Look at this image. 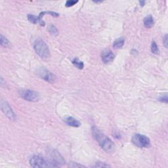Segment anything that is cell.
<instances>
[{
  "mask_svg": "<svg viewBox=\"0 0 168 168\" xmlns=\"http://www.w3.org/2000/svg\"><path fill=\"white\" fill-rule=\"evenodd\" d=\"M38 74L40 76V77L42 79H43L44 80L48 81V82L52 83L54 82V81L55 80V76L52 74L51 72H50L49 70L45 69L43 68H41V69L39 70Z\"/></svg>",
  "mask_w": 168,
  "mask_h": 168,
  "instance_id": "cell-7",
  "label": "cell"
},
{
  "mask_svg": "<svg viewBox=\"0 0 168 168\" xmlns=\"http://www.w3.org/2000/svg\"><path fill=\"white\" fill-rule=\"evenodd\" d=\"M64 121L67 125L71 126V127H80L81 125L80 122H79L78 120H76V118H73L72 116H68L67 118H66L64 120Z\"/></svg>",
  "mask_w": 168,
  "mask_h": 168,
  "instance_id": "cell-10",
  "label": "cell"
},
{
  "mask_svg": "<svg viewBox=\"0 0 168 168\" xmlns=\"http://www.w3.org/2000/svg\"><path fill=\"white\" fill-rule=\"evenodd\" d=\"M131 142L139 148H148L150 145V139L146 136L141 134H136L133 135Z\"/></svg>",
  "mask_w": 168,
  "mask_h": 168,
  "instance_id": "cell-4",
  "label": "cell"
},
{
  "mask_svg": "<svg viewBox=\"0 0 168 168\" xmlns=\"http://www.w3.org/2000/svg\"><path fill=\"white\" fill-rule=\"evenodd\" d=\"M50 156H51V160L50 162H52L56 167L59 166V164H64L65 162L64 159H63V158L60 156L58 152L54 150L51 152Z\"/></svg>",
  "mask_w": 168,
  "mask_h": 168,
  "instance_id": "cell-8",
  "label": "cell"
},
{
  "mask_svg": "<svg viewBox=\"0 0 168 168\" xmlns=\"http://www.w3.org/2000/svg\"><path fill=\"white\" fill-rule=\"evenodd\" d=\"M154 18L151 15H148L144 18V25L146 28H152L154 25Z\"/></svg>",
  "mask_w": 168,
  "mask_h": 168,
  "instance_id": "cell-12",
  "label": "cell"
},
{
  "mask_svg": "<svg viewBox=\"0 0 168 168\" xmlns=\"http://www.w3.org/2000/svg\"><path fill=\"white\" fill-rule=\"evenodd\" d=\"M78 1H73V0H68L66 2V7H72L73 5H74L75 4H77Z\"/></svg>",
  "mask_w": 168,
  "mask_h": 168,
  "instance_id": "cell-18",
  "label": "cell"
},
{
  "mask_svg": "<svg viewBox=\"0 0 168 168\" xmlns=\"http://www.w3.org/2000/svg\"><path fill=\"white\" fill-rule=\"evenodd\" d=\"M20 96L23 99L30 102H36L39 101V94L36 91L28 90V89H23L19 91Z\"/></svg>",
  "mask_w": 168,
  "mask_h": 168,
  "instance_id": "cell-5",
  "label": "cell"
},
{
  "mask_svg": "<svg viewBox=\"0 0 168 168\" xmlns=\"http://www.w3.org/2000/svg\"><path fill=\"white\" fill-rule=\"evenodd\" d=\"M139 3H140V4H141V6H143V5L144 4V1H140Z\"/></svg>",
  "mask_w": 168,
  "mask_h": 168,
  "instance_id": "cell-23",
  "label": "cell"
},
{
  "mask_svg": "<svg viewBox=\"0 0 168 168\" xmlns=\"http://www.w3.org/2000/svg\"><path fill=\"white\" fill-rule=\"evenodd\" d=\"M69 167H84V165L77 164V163H76V162H72V163H70V164L69 165Z\"/></svg>",
  "mask_w": 168,
  "mask_h": 168,
  "instance_id": "cell-20",
  "label": "cell"
},
{
  "mask_svg": "<svg viewBox=\"0 0 168 168\" xmlns=\"http://www.w3.org/2000/svg\"><path fill=\"white\" fill-rule=\"evenodd\" d=\"M160 100L161 101H162V102H167V95L166 94H165V95L164 96V97H162L160 99Z\"/></svg>",
  "mask_w": 168,
  "mask_h": 168,
  "instance_id": "cell-22",
  "label": "cell"
},
{
  "mask_svg": "<svg viewBox=\"0 0 168 168\" xmlns=\"http://www.w3.org/2000/svg\"><path fill=\"white\" fill-rule=\"evenodd\" d=\"M72 63L76 67H77L78 68V69H82L84 66L83 62H81V60L76 59V58L72 60Z\"/></svg>",
  "mask_w": 168,
  "mask_h": 168,
  "instance_id": "cell-14",
  "label": "cell"
},
{
  "mask_svg": "<svg viewBox=\"0 0 168 168\" xmlns=\"http://www.w3.org/2000/svg\"><path fill=\"white\" fill-rule=\"evenodd\" d=\"M151 51L153 52L154 54H158L159 53V49L158 47L157 44L156 43V42L154 41H152L151 43Z\"/></svg>",
  "mask_w": 168,
  "mask_h": 168,
  "instance_id": "cell-17",
  "label": "cell"
},
{
  "mask_svg": "<svg viewBox=\"0 0 168 168\" xmlns=\"http://www.w3.org/2000/svg\"><path fill=\"white\" fill-rule=\"evenodd\" d=\"M92 133H93L94 139L98 142L99 145L104 151L107 152H112L114 150V144L112 140H110V139L104 135L97 127H93V128H92Z\"/></svg>",
  "mask_w": 168,
  "mask_h": 168,
  "instance_id": "cell-1",
  "label": "cell"
},
{
  "mask_svg": "<svg viewBox=\"0 0 168 168\" xmlns=\"http://www.w3.org/2000/svg\"><path fill=\"white\" fill-rule=\"evenodd\" d=\"M1 46L4 47H9L10 46V42L8 39L3 35H1Z\"/></svg>",
  "mask_w": 168,
  "mask_h": 168,
  "instance_id": "cell-15",
  "label": "cell"
},
{
  "mask_svg": "<svg viewBox=\"0 0 168 168\" xmlns=\"http://www.w3.org/2000/svg\"><path fill=\"white\" fill-rule=\"evenodd\" d=\"M164 46L167 48V34H165L164 38Z\"/></svg>",
  "mask_w": 168,
  "mask_h": 168,
  "instance_id": "cell-21",
  "label": "cell"
},
{
  "mask_svg": "<svg viewBox=\"0 0 168 168\" xmlns=\"http://www.w3.org/2000/svg\"><path fill=\"white\" fill-rule=\"evenodd\" d=\"M48 30L49 32V33L52 36H57L58 34H59V32H58L57 28L55 27L54 25H49L48 27Z\"/></svg>",
  "mask_w": 168,
  "mask_h": 168,
  "instance_id": "cell-16",
  "label": "cell"
},
{
  "mask_svg": "<svg viewBox=\"0 0 168 168\" xmlns=\"http://www.w3.org/2000/svg\"><path fill=\"white\" fill-rule=\"evenodd\" d=\"M95 167H110V165L106 164L103 162H97L96 164L94 165Z\"/></svg>",
  "mask_w": 168,
  "mask_h": 168,
  "instance_id": "cell-19",
  "label": "cell"
},
{
  "mask_svg": "<svg viewBox=\"0 0 168 168\" xmlns=\"http://www.w3.org/2000/svg\"><path fill=\"white\" fill-rule=\"evenodd\" d=\"M28 19L32 23H34V24L39 23L41 26L45 25V23L43 22V21L41 20V18L39 17H36V16H35V15H28Z\"/></svg>",
  "mask_w": 168,
  "mask_h": 168,
  "instance_id": "cell-11",
  "label": "cell"
},
{
  "mask_svg": "<svg viewBox=\"0 0 168 168\" xmlns=\"http://www.w3.org/2000/svg\"><path fill=\"white\" fill-rule=\"evenodd\" d=\"M125 40L123 38H119L117 39L116 40H115L114 43H113V47L116 49H120L121 47H122L124 45Z\"/></svg>",
  "mask_w": 168,
  "mask_h": 168,
  "instance_id": "cell-13",
  "label": "cell"
},
{
  "mask_svg": "<svg viewBox=\"0 0 168 168\" xmlns=\"http://www.w3.org/2000/svg\"><path fill=\"white\" fill-rule=\"evenodd\" d=\"M30 164L33 167H56L51 162H47L40 156H34L30 160Z\"/></svg>",
  "mask_w": 168,
  "mask_h": 168,
  "instance_id": "cell-3",
  "label": "cell"
},
{
  "mask_svg": "<svg viewBox=\"0 0 168 168\" xmlns=\"http://www.w3.org/2000/svg\"><path fill=\"white\" fill-rule=\"evenodd\" d=\"M1 108L2 112L4 113V114L9 120L13 121H15L17 120V116L15 114L14 111L10 108L9 104L6 101H4V100H1Z\"/></svg>",
  "mask_w": 168,
  "mask_h": 168,
  "instance_id": "cell-6",
  "label": "cell"
},
{
  "mask_svg": "<svg viewBox=\"0 0 168 168\" xmlns=\"http://www.w3.org/2000/svg\"><path fill=\"white\" fill-rule=\"evenodd\" d=\"M101 59L102 62L105 63V64H107V63L112 62V60H114V55L111 51H110V50H104V51L102 52Z\"/></svg>",
  "mask_w": 168,
  "mask_h": 168,
  "instance_id": "cell-9",
  "label": "cell"
},
{
  "mask_svg": "<svg viewBox=\"0 0 168 168\" xmlns=\"http://www.w3.org/2000/svg\"><path fill=\"white\" fill-rule=\"evenodd\" d=\"M34 48L35 49L36 53L38 54L41 59H47L50 57V51L47 45L44 41L41 39H38L35 41L34 45Z\"/></svg>",
  "mask_w": 168,
  "mask_h": 168,
  "instance_id": "cell-2",
  "label": "cell"
}]
</instances>
